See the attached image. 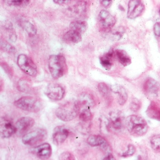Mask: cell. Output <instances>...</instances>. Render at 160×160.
I'll use <instances>...</instances> for the list:
<instances>
[{"mask_svg": "<svg viewBox=\"0 0 160 160\" xmlns=\"http://www.w3.org/2000/svg\"><path fill=\"white\" fill-rule=\"evenodd\" d=\"M35 123L34 119L30 117H23L18 119L15 123L16 133L18 135H25Z\"/></svg>", "mask_w": 160, "mask_h": 160, "instance_id": "obj_8", "label": "cell"}, {"mask_svg": "<svg viewBox=\"0 0 160 160\" xmlns=\"http://www.w3.org/2000/svg\"><path fill=\"white\" fill-rule=\"evenodd\" d=\"M80 109L76 102L66 103L56 109L55 114L58 119L63 122L72 121L79 114Z\"/></svg>", "mask_w": 160, "mask_h": 160, "instance_id": "obj_3", "label": "cell"}, {"mask_svg": "<svg viewBox=\"0 0 160 160\" xmlns=\"http://www.w3.org/2000/svg\"><path fill=\"white\" fill-rule=\"evenodd\" d=\"M153 31L156 36L160 37V22H157L154 24Z\"/></svg>", "mask_w": 160, "mask_h": 160, "instance_id": "obj_33", "label": "cell"}, {"mask_svg": "<svg viewBox=\"0 0 160 160\" xmlns=\"http://www.w3.org/2000/svg\"><path fill=\"white\" fill-rule=\"evenodd\" d=\"M150 144L155 152H160V134L153 135L150 140Z\"/></svg>", "mask_w": 160, "mask_h": 160, "instance_id": "obj_27", "label": "cell"}, {"mask_svg": "<svg viewBox=\"0 0 160 160\" xmlns=\"http://www.w3.org/2000/svg\"><path fill=\"white\" fill-rule=\"evenodd\" d=\"M115 54L119 62L123 66H127L131 63V59L128 53L123 50H116Z\"/></svg>", "mask_w": 160, "mask_h": 160, "instance_id": "obj_24", "label": "cell"}, {"mask_svg": "<svg viewBox=\"0 0 160 160\" xmlns=\"http://www.w3.org/2000/svg\"><path fill=\"white\" fill-rule=\"evenodd\" d=\"M48 66L52 78L54 79L61 78L64 75L67 67L65 57L61 54L51 55Z\"/></svg>", "mask_w": 160, "mask_h": 160, "instance_id": "obj_2", "label": "cell"}, {"mask_svg": "<svg viewBox=\"0 0 160 160\" xmlns=\"http://www.w3.org/2000/svg\"><path fill=\"white\" fill-rule=\"evenodd\" d=\"M143 90L144 92L149 95H156L160 90V85L155 80L149 78L143 84Z\"/></svg>", "mask_w": 160, "mask_h": 160, "instance_id": "obj_15", "label": "cell"}, {"mask_svg": "<svg viewBox=\"0 0 160 160\" xmlns=\"http://www.w3.org/2000/svg\"><path fill=\"white\" fill-rule=\"evenodd\" d=\"M101 3L104 7L107 8L111 5L112 1H102L101 2Z\"/></svg>", "mask_w": 160, "mask_h": 160, "instance_id": "obj_34", "label": "cell"}, {"mask_svg": "<svg viewBox=\"0 0 160 160\" xmlns=\"http://www.w3.org/2000/svg\"><path fill=\"white\" fill-rule=\"evenodd\" d=\"M126 128L131 134L135 137L145 135L148 130V125L145 119L136 115L128 116L125 120Z\"/></svg>", "mask_w": 160, "mask_h": 160, "instance_id": "obj_1", "label": "cell"}, {"mask_svg": "<svg viewBox=\"0 0 160 160\" xmlns=\"http://www.w3.org/2000/svg\"><path fill=\"white\" fill-rule=\"evenodd\" d=\"M80 111L82 109H90L94 107L95 103L92 96L87 93H82L79 95L76 101Z\"/></svg>", "mask_w": 160, "mask_h": 160, "instance_id": "obj_14", "label": "cell"}, {"mask_svg": "<svg viewBox=\"0 0 160 160\" xmlns=\"http://www.w3.org/2000/svg\"><path fill=\"white\" fill-rule=\"evenodd\" d=\"M98 89L99 92L103 97L108 98L109 97L111 90L106 83L104 82L99 83L98 85Z\"/></svg>", "mask_w": 160, "mask_h": 160, "instance_id": "obj_28", "label": "cell"}, {"mask_svg": "<svg viewBox=\"0 0 160 160\" xmlns=\"http://www.w3.org/2000/svg\"><path fill=\"white\" fill-rule=\"evenodd\" d=\"M9 5L14 6H24L29 4V1H24V0H12V1H6Z\"/></svg>", "mask_w": 160, "mask_h": 160, "instance_id": "obj_30", "label": "cell"}, {"mask_svg": "<svg viewBox=\"0 0 160 160\" xmlns=\"http://www.w3.org/2000/svg\"><path fill=\"white\" fill-rule=\"evenodd\" d=\"M111 90L114 93L118 94V102L120 105H123L126 103L128 99V94L124 87L120 85H113Z\"/></svg>", "mask_w": 160, "mask_h": 160, "instance_id": "obj_19", "label": "cell"}, {"mask_svg": "<svg viewBox=\"0 0 160 160\" xmlns=\"http://www.w3.org/2000/svg\"><path fill=\"white\" fill-rule=\"evenodd\" d=\"M123 32H124V30L122 29V28H119L117 30H114L112 34L114 39L119 40L122 37Z\"/></svg>", "mask_w": 160, "mask_h": 160, "instance_id": "obj_32", "label": "cell"}, {"mask_svg": "<svg viewBox=\"0 0 160 160\" xmlns=\"http://www.w3.org/2000/svg\"><path fill=\"white\" fill-rule=\"evenodd\" d=\"M159 13H160V9H159Z\"/></svg>", "mask_w": 160, "mask_h": 160, "instance_id": "obj_38", "label": "cell"}, {"mask_svg": "<svg viewBox=\"0 0 160 160\" xmlns=\"http://www.w3.org/2000/svg\"><path fill=\"white\" fill-rule=\"evenodd\" d=\"M70 27L73 30L81 34L84 33L88 28L87 22L83 21H75L70 23Z\"/></svg>", "mask_w": 160, "mask_h": 160, "instance_id": "obj_23", "label": "cell"}, {"mask_svg": "<svg viewBox=\"0 0 160 160\" xmlns=\"http://www.w3.org/2000/svg\"><path fill=\"white\" fill-rule=\"evenodd\" d=\"M110 123L112 127L116 130H120L122 126L123 116L119 111L112 112L110 114Z\"/></svg>", "mask_w": 160, "mask_h": 160, "instance_id": "obj_17", "label": "cell"}, {"mask_svg": "<svg viewBox=\"0 0 160 160\" xmlns=\"http://www.w3.org/2000/svg\"><path fill=\"white\" fill-rule=\"evenodd\" d=\"M86 3L84 2H79L66 9L67 14L70 16H80L85 12Z\"/></svg>", "mask_w": 160, "mask_h": 160, "instance_id": "obj_16", "label": "cell"}, {"mask_svg": "<svg viewBox=\"0 0 160 160\" xmlns=\"http://www.w3.org/2000/svg\"><path fill=\"white\" fill-rule=\"evenodd\" d=\"M17 64L23 72L29 76L35 77L38 71L37 66L31 59L24 54H21L17 57Z\"/></svg>", "mask_w": 160, "mask_h": 160, "instance_id": "obj_6", "label": "cell"}, {"mask_svg": "<svg viewBox=\"0 0 160 160\" xmlns=\"http://www.w3.org/2000/svg\"><path fill=\"white\" fill-rule=\"evenodd\" d=\"M1 65L3 67V69L5 70V71L9 72V73H11V68H10L7 64H5L4 63H2Z\"/></svg>", "mask_w": 160, "mask_h": 160, "instance_id": "obj_35", "label": "cell"}, {"mask_svg": "<svg viewBox=\"0 0 160 160\" xmlns=\"http://www.w3.org/2000/svg\"><path fill=\"white\" fill-rule=\"evenodd\" d=\"M47 132L43 129H38L23 135L22 142L23 144L29 146L36 145L42 142L47 138Z\"/></svg>", "mask_w": 160, "mask_h": 160, "instance_id": "obj_5", "label": "cell"}, {"mask_svg": "<svg viewBox=\"0 0 160 160\" xmlns=\"http://www.w3.org/2000/svg\"><path fill=\"white\" fill-rule=\"evenodd\" d=\"M21 25L28 35L31 37L34 36L37 33V29L35 25L28 20H22Z\"/></svg>", "mask_w": 160, "mask_h": 160, "instance_id": "obj_25", "label": "cell"}, {"mask_svg": "<svg viewBox=\"0 0 160 160\" xmlns=\"http://www.w3.org/2000/svg\"><path fill=\"white\" fill-rule=\"evenodd\" d=\"M115 56V52L110 50L108 52L100 57V63L106 70H110L113 64V59Z\"/></svg>", "mask_w": 160, "mask_h": 160, "instance_id": "obj_18", "label": "cell"}, {"mask_svg": "<svg viewBox=\"0 0 160 160\" xmlns=\"http://www.w3.org/2000/svg\"><path fill=\"white\" fill-rule=\"evenodd\" d=\"M147 116L151 119L160 121V106L156 102H152L146 110Z\"/></svg>", "mask_w": 160, "mask_h": 160, "instance_id": "obj_20", "label": "cell"}, {"mask_svg": "<svg viewBox=\"0 0 160 160\" xmlns=\"http://www.w3.org/2000/svg\"><path fill=\"white\" fill-rule=\"evenodd\" d=\"M53 2H55L56 4H68V3H69L70 2L68 1H62V0H55L53 1Z\"/></svg>", "mask_w": 160, "mask_h": 160, "instance_id": "obj_36", "label": "cell"}, {"mask_svg": "<svg viewBox=\"0 0 160 160\" xmlns=\"http://www.w3.org/2000/svg\"><path fill=\"white\" fill-rule=\"evenodd\" d=\"M63 40L68 43H77L81 41V34L73 30H70L63 35Z\"/></svg>", "mask_w": 160, "mask_h": 160, "instance_id": "obj_22", "label": "cell"}, {"mask_svg": "<svg viewBox=\"0 0 160 160\" xmlns=\"http://www.w3.org/2000/svg\"><path fill=\"white\" fill-rule=\"evenodd\" d=\"M136 148L132 144H129L127 151L122 153V156L123 157H129L133 155L136 152Z\"/></svg>", "mask_w": 160, "mask_h": 160, "instance_id": "obj_31", "label": "cell"}, {"mask_svg": "<svg viewBox=\"0 0 160 160\" xmlns=\"http://www.w3.org/2000/svg\"><path fill=\"white\" fill-rule=\"evenodd\" d=\"M79 119L82 122H89L92 118V114L90 109H82L79 113Z\"/></svg>", "mask_w": 160, "mask_h": 160, "instance_id": "obj_26", "label": "cell"}, {"mask_svg": "<svg viewBox=\"0 0 160 160\" xmlns=\"http://www.w3.org/2000/svg\"><path fill=\"white\" fill-rule=\"evenodd\" d=\"M87 142L92 147L102 146L105 148L108 146L106 140L102 136L98 135H91L88 137Z\"/></svg>", "mask_w": 160, "mask_h": 160, "instance_id": "obj_21", "label": "cell"}, {"mask_svg": "<svg viewBox=\"0 0 160 160\" xmlns=\"http://www.w3.org/2000/svg\"><path fill=\"white\" fill-rule=\"evenodd\" d=\"M31 152L39 159L46 160L51 156L52 148L49 143H44L32 148Z\"/></svg>", "mask_w": 160, "mask_h": 160, "instance_id": "obj_12", "label": "cell"}, {"mask_svg": "<svg viewBox=\"0 0 160 160\" xmlns=\"http://www.w3.org/2000/svg\"><path fill=\"white\" fill-rule=\"evenodd\" d=\"M64 87L58 83H51L48 85L45 92L46 96L53 101H60L63 99L65 95Z\"/></svg>", "mask_w": 160, "mask_h": 160, "instance_id": "obj_7", "label": "cell"}, {"mask_svg": "<svg viewBox=\"0 0 160 160\" xmlns=\"http://www.w3.org/2000/svg\"><path fill=\"white\" fill-rule=\"evenodd\" d=\"M99 21L101 28L102 30L110 31L115 25L116 20L109 12L102 10L99 13Z\"/></svg>", "mask_w": 160, "mask_h": 160, "instance_id": "obj_9", "label": "cell"}, {"mask_svg": "<svg viewBox=\"0 0 160 160\" xmlns=\"http://www.w3.org/2000/svg\"><path fill=\"white\" fill-rule=\"evenodd\" d=\"M142 106V102L137 98H133L130 104V108L131 111L134 112H138Z\"/></svg>", "mask_w": 160, "mask_h": 160, "instance_id": "obj_29", "label": "cell"}, {"mask_svg": "<svg viewBox=\"0 0 160 160\" xmlns=\"http://www.w3.org/2000/svg\"><path fill=\"white\" fill-rule=\"evenodd\" d=\"M69 131L63 126H58L54 128L52 134V140L56 145L63 143L68 138Z\"/></svg>", "mask_w": 160, "mask_h": 160, "instance_id": "obj_13", "label": "cell"}, {"mask_svg": "<svg viewBox=\"0 0 160 160\" xmlns=\"http://www.w3.org/2000/svg\"><path fill=\"white\" fill-rule=\"evenodd\" d=\"M103 160H115L114 157L112 154H109L105 157Z\"/></svg>", "mask_w": 160, "mask_h": 160, "instance_id": "obj_37", "label": "cell"}, {"mask_svg": "<svg viewBox=\"0 0 160 160\" xmlns=\"http://www.w3.org/2000/svg\"><path fill=\"white\" fill-rule=\"evenodd\" d=\"M15 133L16 128L12 122L7 118H0V137L10 138Z\"/></svg>", "mask_w": 160, "mask_h": 160, "instance_id": "obj_10", "label": "cell"}, {"mask_svg": "<svg viewBox=\"0 0 160 160\" xmlns=\"http://www.w3.org/2000/svg\"><path fill=\"white\" fill-rule=\"evenodd\" d=\"M145 9L144 4L139 0H131L128 3L127 16L129 19H135L142 14Z\"/></svg>", "mask_w": 160, "mask_h": 160, "instance_id": "obj_11", "label": "cell"}, {"mask_svg": "<svg viewBox=\"0 0 160 160\" xmlns=\"http://www.w3.org/2000/svg\"><path fill=\"white\" fill-rule=\"evenodd\" d=\"M14 105L25 111L37 112L41 107V104L38 99L32 96H24L16 100Z\"/></svg>", "mask_w": 160, "mask_h": 160, "instance_id": "obj_4", "label": "cell"}]
</instances>
